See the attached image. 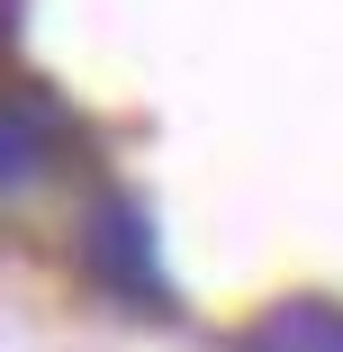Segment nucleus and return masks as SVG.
I'll use <instances>...</instances> for the list:
<instances>
[{"label": "nucleus", "instance_id": "1", "mask_svg": "<svg viewBox=\"0 0 343 352\" xmlns=\"http://www.w3.org/2000/svg\"><path fill=\"white\" fill-rule=\"evenodd\" d=\"M73 262H82V280H91L118 316H154V325L181 316V289H172V271H163V235H154V208L135 199V190L100 181V190L82 199Z\"/></svg>", "mask_w": 343, "mask_h": 352}, {"label": "nucleus", "instance_id": "2", "mask_svg": "<svg viewBox=\"0 0 343 352\" xmlns=\"http://www.w3.org/2000/svg\"><path fill=\"white\" fill-rule=\"evenodd\" d=\"M82 145H91V126L63 109L45 82L0 73V199H10V190H36V181H54L63 163H82Z\"/></svg>", "mask_w": 343, "mask_h": 352}, {"label": "nucleus", "instance_id": "3", "mask_svg": "<svg viewBox=\"0 0 343 352\" xmlns=\"http://www.w3.org/2000/svg\"><path fill=\"white\" fill-rule=\"evenodd\" d=\"M235 352H343V298H271L235 325Z\"/></svg>", "mask_w": 343, "mask_h": 352}]
</instances>
